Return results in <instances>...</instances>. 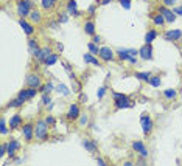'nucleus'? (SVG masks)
Wrapping results in <instances>:
<instances>
[{"instance_id":"obj_1","label":"nucleus","mask_w":182,"mask_h":166,"mask_svg":"<svg viewBox=\"0 0 182 166\" xmlns=\"http://www.w3.org/2000/svg\"><path fill=\"white\" fill-rule=\"evenodd\" d=\"M34 3L31 2V0H19L17 2V13L20 17H27V16H30L31 10H33Z\"/></svg>"},{"instance_id":"obj_2","label":"nucleus","mask_w":182,"mask_h":166,"mask_svg":"<svg viewBox=\"0 0 182 166\" xmlns=\"http://www.w3.org/2000/svg\"><path fill=\"white\" fill-rule=\"evenodd\" d=\"M114 102L117 109H128L132 107V102L129 101V98L123 93H114Z\"/></svg>"},{"instance_id":"obj_3","label":"nucleus","mask_w":182,"mask_h":166,"mask_svg":"<svg viewBox=\"0 0 182 166\" xmlns=\"http://www.w3.org/2000/svg\"><path fill=\"white\" fill-rule=\"evenodd\" d=\"M47 121H37L36 124V129H34V133H36V137L37 138H41V140H47L48 138V135H47V132H48V127H47Z\"/></svg>"},{"instance_id":"obj_4","label":"nucleus","mask_w":182,"mask_h":166,"mask_svg":"<svg viewBox=\"0 0 182 166\" xmlns=\"http://www.w3.org/2000/svg\"><path fill=\"white\" fill-rule=\"evenodd\" d=\"M139 53H140V58L145 59V61L153 59V47H151V44H145V45L139 50Z\"/></svg>"},{"instance_id":"obj_5","label":"nucleus","mask_w":182,"mask_h":166,"mask_svg":"<svg viewBox=\"0 0 182 166\" xmlns=\"http://www.w3.org/2000/svg\"><path fill=\"white\" fill-rule=\"evenodd\" d=\"M165 41H170V42H176V41H181L182 39V31L181 30H170L165 33Z\"/></svg>"},{"instance_id":"obj_6","label":"nucleus","mask_w":182,"mask_h":166,"mask_svg":"<svg viewBox=\"0 0 182 166\" xmlns=\"http://www.w3.org/2000/svg\"><path fill=\"white\" fill-rule=\"evenodd\" d=\"M140 123H142V129H143V133H145V135H148V133L151 132V129H153V121H151V118H149L148 115H142Z\"/></svg>"},{"instance_id":"obj_7","label":"nucleus","mask_w":182,"mask_h":166,"mask_svg":"<svg viewBox=\"0 0 182 166\" xmlns=\"http://www.w3.org/2000/svg\"><path fill=\"white\" fill-rule=\"evenodd\" d=\"M159 13L163 14V17H165V20H167V22H175L176 20V14L173 13V11H170L167 6H160L159 8Z\"/></svg>"},{"instance_id":"obj_8","label":"nucleus","mask_w":182,"mask_h":166,"mask_svg":"<svg viewBox=\"0 0 182 166\" xmlns=\"http://www.w3.org/2000/svg\"><path fill=\"white\" fill-rule=\"evenodd\" d=\"M132 149L136 152H139L142 157H148V151H146V147L143 145V141H134V143H132Z\"/></svg>"},{"instance_id":"obj_9","label":"nucleus","mask_w":182,"mask_h":166,"mask_svg":"<svg viewBox=\"0 0 182 166\" xmlns=\"http://www.w3.org/2000/svg\"><path fill=\"white\" fill-rule=\"evenodd\" d=\"M78 116H80V106H78V104H72V106H70V109H69V112H67V120L73 121V120H76Z\"/></svg>"},{"instance_id":"obj_10","label":"nucleus","mask_w":182,"mask_h":166,"mask_svg":"<svg viewBox=\"0 0 182 166\" xmlns=\"http://www.w3.org/2000/svg\"><path fill=\"white\" fill-rule=\"evenodd\" d=\"M22 133H23V137H25L27 141H31L33 140V135H34V127L31 124H25L22 127Z\"/></svg>"},{"instance_id":"obj_11","label":"nucleus","mask_w":182,"mask_h":166,"mask_svg":"<svg viewBox=\"0 0 182 166\" xmlns=\"http://www.w3.org/2000/svg\"><path fill=\"white\" fill-rule=\"evenodd\" d=\"M27 85L37 89V87L41 85V78H39L37 75H28L27 76Z\"/></svg>"},{"instance_id":"obj_12","label":"nucleus","mask_w":182,"mask_h":166,"mask_svg":"<svg viewBox=\"0 0 182 166\" xmlns=\"http://www.w3.org/2000/svg\"><path fill=\"white\" fill-rule=\"evenodd\" d=\"M28 50L36 58L39 56V53H41V48H39V45H37V42L34 41V39H28Z\"/></svg>"},{"instance_id":"obj_13","label":"nucleus","mask_w":182,"mask_h":166,"mask_svg":"<svg viewBox=\"0 0 182 166\" xmlns=\"http://www.w3.org/2000/svg\"><path fill=\"white\" fill-rule=\"evenodd\" d=\"M100 58L103 61H110L114 58V53L110 48H107V47H103V48H100Z\"/></svg>"},{"instance_id":"obj_14","label":"nucleus","mask_w":182,"mask_h":166,"mask_svg":"<svg viewBox=\"0 0 182 166\" xmlns=\"http://www.w3.org/2000/svg\"><path fill=\"white\" fill-rule=\"evenodd\" d=\"M19 25H20V27L23 28V31H25V34H28V36H31V34H33V33H34V28H33V27H31V25H30V23H28V22H27L25 19H23V17H22V19L19 20Z\"/></svg>"},{"instance_id":"obj_15","label":"nucleus","mask_w":182,"mask_h":166,"mask_svg":"<svg viewBox=\"0 0 182 166\" xmlns=\"http://www.w3.org/2000/svg\"><path fill=\"white\" fill-rule=\"evenodd\" d=\"M20 123H22L20 113H16V115H13V118L10 120V127H11V129H17L19 126H20Z\"/></svg>"},{"instance_id":"obj_16","label":"nucleus","mask_w":182,"mask_h":166,"mask_svg":"<svg viewBox=\"0 0 182 166\" xmlns=\"http://www.w3.org/2000/svg\"><path fill=\"white\" fill-rule=\"evenodd\" d=\"M19 149V141L17 140H11L10 143H8V154H10V157H13L14 154H16V151Z\"/></svg>"},{"instance_id":"obj_17","label":"nucleus","mask_w":182,"mask_h":166,"mask_svg":"<svg viewBox=\"0 0 182 166\" xmlns=\"http://www.w3.org/2000/svg\"><path fill=\"white\" fill-rule=\"evenodd\" d=\"M51 54V50L48 48V47H45V48H41V53H39V56H37V61L39 62H45L47 58H48Z\"/></svg>"},{"instance_id":"obj_18","label":"nucleus","mask_w":182,"mask_h":166,"mask_svg":"<svg viewBox=\"0 0 182 166\" xmlns=\"http://www.w3.org/2000/svg\"><path fill=\"white\" fill-rule=\"evenodd\" d=\"M83 146L87 149L89 152H95V151H97V143L92 141V140H83Z\"/></svg>"},{"instance_id":"obj_19","label":"nucleus","mask_w":182,"mask_h":166,"mask_svg":"<svg viewBox=\"0 0 182 166\" xmlns=\"http://www.w3.org/2000/svg\"><path fill=\"white\" fill-rule=\"evenodd\" d=\"M84 31H86V34H89V36H95V23L92 20H87L84 25Z\"/></svg>"},{"instance_id":"obj_20","label":"nucleus","mask_w":182,"mask_h":166,"mask_svg":"<svg viewBox=\"0 0 182 166\" xmlns=\"http://www.w3.org/2000/svg\"><path fill=\"white\" fill-rule=\"evenodd\" d=\"M83 59L86 61V64H92V65H100V62H98V59H95L93 56H92V53H86L84 56H83Z\"/></svg>"},{"instance_id":"obj_21","label":"nucleus","mask_w":182,"mask_h":166,"mask_svg":"<svg viewBox=\"0 0 182 166\" xmlns=\"http://www.w3.org/2000/svg\"><path fill=\"white\" fill-rule=\"evenodd\" d=\"M67 10H69V13H70V14H73V16H80V11H78V8H76V2H75V0H69Z\"/></svg>"},{"instance_id":"obj_22","label":"nucleus","mask_w":182,"mask_h":166,"mask_svg":"<svg viewBox=\"0 0 182 166\" xmlns=\"http://www.w3.org/2000/svg\"><path fill=\"white\" fill-rule=\"evenodd\" d=\"M156 37H157V31L156 30H149L148 33H146V36H145V42L146 44H151Z\"/></svg>"},{"instance_id":"obj_23","label":"nucleus","mask_w":182,"mask_h":166,"mask_svg":"<svg viewBox=\"0 0 182 166\" xmlns=\"http://www.w3.org/2000/svg\"><path fill=\"white\" fill-rule=\"evenodd\" d=\"M23 102H25V99H22L20 96H17L16 99H13V101H10V102H8V104H6V107H20V106L23 104Z\"/></svg>"},{"instance_id":"obj_24","label":"nucleus","mask_w":182,"mask_h":166,"mask_svg":"<svg viewBox=\"0 0 182 166\" xmlns=\"http://www.w3.org/2000/svg\"><path fill=\"white\" fill-rule=\"evenodd\" d=\"M151 17H153V20H154V23H156V25H163V23H165V17H163V16L159 13V14H151Z\"/></svg>"},{"instance_id":"obj_25","label":"nucleus","mask_w":182,"mask_h":166,"mask_svg":"<svg viewBox=\"0 0 182 166\" xmlns=\"http://www.w3.org/2000/svg\"><path fill=\"white\" fill-rule=\"evenodd\" d=\"M136 78H139L140 81H149V78H151V73L149 72H139V73H136Z\"/></svg>"},{"instance_id":"obj_26","label":"nucleus","mask_w":182,"mask_h":166,"mask_svg":"<svg viewBox=\"0 0 182 166\" xmlns=\"http://www.w3.org/2000/svg\"><path fill=\"white\" fill-rule=\"evenodd\" d=\"M118 58L122 61H129L132 56L129 54V50H118Z\"/></svg>"},{"instance_id":"obj_27","label":"nucleus","mask_w":182,"mask_h":166,"mask_svg":"<svg viewBox=\"0 0 182 166\" xmlns=\"http://www.w3.org/2000/svg\"><path fill=\"white\" fill-rule=\"evenodd\" d=\"M176 95L178 92L175 89H167V90H163V96L167 98V99H173V98H176Z\"/></svg>"},{"instance_id":"obj_28","label":"nucleus","mask_w":182,"mask_h":166,"mask_svg":"<svg viewBox=\"0 0 182 166\" xmlns=\"http://www.w3.org/2000/svg\"><path fill=\"white\" fill-rule=\"evenodd\" d=\"M149 85H153V87H160V76H151L149 78Z\"/></svg>"},{"instance_id":"obj_29","label":"nucleus","mask_w":182,"mask_h":166,"mask_svg":"<svg viewBox=\"0 0 182 166\" xmlns=\"http://www.w3.org/2000/svg\"><path fill=\"white\" fill-rule=\"evenodd\" d=\"M56 61H58V54H50V56L48 58H47V61H45V65H54V64H56Z\"/></svg>"},{"instance_id":"obj_30","label":"nucleus","mask_w":182,"mask_h":166,"mask_svg":"<svg viewBox=\"0 0 182 166\" xmlns=\"http://www.w3.org/2000/svg\"><path fill=\"white\" fill-rule=\"evenodd\" d=\"M30 19L33 20V22H39V20H41V13H39L37 10H31V13H30Z\"/></svg>"},{"instance_id":"obj_31","label":"nucleus","mask_w":182,"mask_h":166,"mask_svg":"<svg viewBox=\"0 0 182 166\" xmlns=\"http://www.w3.org/2000/svg\"><path fill=\"white\" fill-rule=\"evenodd\" d=\"M56 3V0H42V8L44 10H51Z\"/></svg>"},{"instance_id":"obj_32","label":"nucleus","mask_w":182,"mask_h":166,"mask_svg":"<svg viewBox=\"0 0 182 166\" xmlns=\"http://www.w3.org/2000/svg\"><path fill=\"white\" fill-rule=\"evenodd\" d=\"M56 90H58L59 93H62V95H66V96H69V95H70V90L67 89V87H66L64 84H59V85H56Z\"/></svg>"},{"instance_id":"obj_33","label":"nucleus","mask_w":182,"mask_h":166,"mask_svg":"<svg viewBox=\"0 0 182 166\" xmlns=\"http://www.w3.org/2000/svg\"><path fill=\"white\" fill-rule=\"evenodd\" d=\"M87 48L90 50V53H92V54H100V50H98V47H97V44H93V42H90V44L87 45Z\"/></svg>"},{"instance_id":"obj_34","label":"nucleus","mask_w":182,"mask_h":166,"mask_svg":"<svg viewBox=\"0 0 182 166\" xmlns=\"http://www.w3.org/2000/svg\"><path fill=\"white\" fill-rule=\"evenodd\" d=\"M53 89H54V85H53L51 82H48V84H47V85L41 87V92H42V93H50V92H51Z\"/></svg>"},{"instance_id":"obj_35","label":"nucleus","mask_w":182,"mask_h":166,"mask_svg":"<svg viewBox=\"0 0 182 166\" xmlns=\"http://www.w3.org/2000/svg\"><path fill=\"white\" fill-rule=\"evenodd\" d=\"M0 132H2V135H5V133L8 132V127H6V121H5V118H2V120H0Z\"/></svg>"},{"instance_id":"obj_36","label":"nucleus","mask_w":182,"mask_h":166,"mask_svg":"<svg viewBox=\"0 0 182 166\" xmlns=\"http://www.w3.org/2000/svg\"><path fill=\"white\" fill-rule=\"evenodd\" d=\"M48 102H51V99H50V96H48V93H44V95H42V104L50 106Z\"/></svg>"},{"instance_id":"obj_37","label":"nucleus","mask_w":182,"mask_h":166,"mask_svg":"<svg viewBox=\"0 0 182 166\" xmlns=\"http://www.w3.org/2000/svg\"><path fill=\"white\" fill-rule=\"evenodd\" d=\"M17 96H20L22 99H25V101H27V99H28V89H25V90H20Z\"/></svg>"},{"instance_id":"obj_38","label":"nucleus","mask_w":182,"mask_h":166,"mask_svg":"<svg viewBox=\"0 0 182 166\" xmlns=\"http://www.w3.org/2000/svg\"><path fill=\"white\" fill-rule=\"evenodd\" d=\"M120 3H122V6L125 8V10H129L131 8V0H120Z\"/></svg>"},{"instance_id":"obj_39","label":"nucleus","mask_w":182,"mask_h":166,"mask_svg":"<svg viewBox=\"0 0 182 166\" xmlns=\"http://www.w3.org/2000/svg\"><path fill=\"white\" fill-rule=\"evenodd\" d=\"M6 152H8V145H5V143H3L2 146H0V157H3Z\"/></svg>"},{"instance_id":"obj_40","label":"nucleus","mask_w":182,"mask_h":166,"mask_svg":"<svg viewBox=\"0 0 182 166\" xmlns=\"http://www.w3.org/2000/svg\"><path fill=\"white\" fill-rule=\"evenodd\" d=\"M104 93H106V87H100V89H98V93H97V96L101 99L103 96H104Z\"/></svg>"},{"instance_id":"obj_41","label":"nucleus","mask_w":182,"mask_h":166,"mask_svg":"<svg viewBox=\"0 0 182 166\" xmlns=\"http://www.w3.org/2000/svg\"><path fill=\"white\" fill-rule=\"evenodd\" d=\"M162 2H163V5H165V6H175L176 0H162Z\"/></svg>"},{"instance_id":"obj_42","label":"nucleus","mask_w":182,"mask_h":166,"mask_svg":"<svg viewBox=\"0 0 182 166\" xmlns=\"http://www.w3.org/2000/svg\"><path fill=\"white\" fill-rule=\"evenodd\" d=\"M87 123H89V118L86 116V115H83V116H81V120H80V124H81V126H86Z\"/></svg>"},{"instance_id":"obj_43","label":"nucleus","mask_w":182,"mask_h":166,"mask_svg":"<svg viewBox=\"0 0 182 166\" xmlns=\"http://www.w3.org/2000/svg\"><path fill=\"white\" fill-rule=\"evenodd\" d=\"M45 121H47V124L53 126V124H54V118H53V116H47V120H45Z\"/></svg>"},{"instance_id":"obj_44","label":"nucleus","mask_w":182,"mask_h":166,"mask_svg":"<svg viewBox=\"0 0 182 166\" xmlns=\"http://www.w3.org/2000/svg\"><path fill=\"white\" fill-rule=\"evenodd\" d=\"M92 42H93V44H100V42H101V39H100V36H93V39H92Z\"/></svg>"},{"instance_id":"obj_45","label":"nucleus","mask_w":182,"mask_h":166,"mask_svg":"<svg viewBox=\"0 0 182 166\" xmlns=\"http://www.w3.org/2000/svg\"><path fill=\"white\" fill-rule=\"evenodd\" d=\"M129 54H131L132 58H137V54H139V51H137V50H129Z\"/></svg>"},{"instance_id":"obj_46","label":"nucleus","mask_w":182,"mask_h":166,"mask_svg":"<svg viewBox=\"0 0 182 166\" xmlns=\"http://www.w3.org/2000/svg\"><path fill=\"white\" fill-rule=\"evenodd\" d=\"M59 22H62V23H64V22H67V16H66V14H61V17H59Z\"/></svg>"},{"instance_id":"obj_47","label":"nucleus","mask_w":182,"mask_h":166,"mask_svg":"<svg viewBox=\"0 0 182 166\" xmlns=\"http://www.w3.org/2000/svg\"><path fill=\"white\" fill-rule=\"evenodd\" d=\"M175 13H176L178 16H182V6H179V8H175Z\"/></svg>"},{"instance_id":"obj_48","label":"nucleus","mask_w":182,"mask_h":166,"mask_svg":"<svg viewBox=\"0 0 182 166\" xmlns=\"http://www.w3.org/2000/svg\"><path fill=\"white\" fill-rule=\"evenodd\" d=\"M97 163H98V165H101V166H104V165H106L103 159H97Z\"/></svg>"},{"instance_id":"obj_49","label":"nucleus","mask_w":182,"mask_h":166,"mask_svg":"<svg viewBox=\"0 0 182 166\" xmlns=\"http://www.w3.org/2000/svg\"><path fill=\"white\" fill-rule=\"evenodd\" d=\"M112 0H101V5H109Z\"/></svg>"},{"instance_id":"obj_50","label":"nucleus","mask_w":182,"mask_h":166,"mask_svg":"<svg viewBox=\"0 0 182 166\" xmlns=\"http://www.w3.org/2000/svg\"><path fill=\"white\" fill-rule=\"evenodd\" d=\"M64 67H66V70H67V72H70V65L67 64V62H64Z\"/></svg>"},{"instance_id":"obj_51","label":"nucleus","mask_w":182,"mask_h":166,"mask_svg":"<svg viewBox=\"0 0 182 166\" xmlns=\"http://www.w3.org/2000/svg\"><path fill=\"white\" fill-rule=\"evenodd\" d=\"M93 11H95V5H93V6H90V8H89V13H90V14H92V13H93Z\"/></svg>"}]
</instances>
